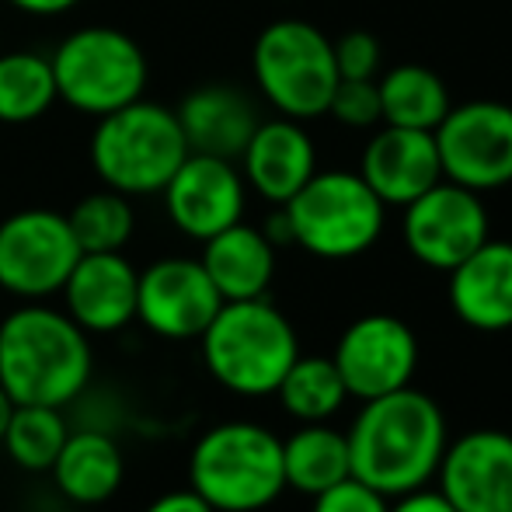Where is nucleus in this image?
I'll return each instance as SVG.
<instances>
[{
    "mask_svg": "<svg viewBox=\"0 0 512 512\" xmlns=\"http://www.w3.org/2000/svg\"><path fill=\"white\" fill-rule=\"evenodd\" d=\"M401 234H405L411 258L436 272L457 269L471 251H478L492 237L481 192H471L446 178L405 206Z\"/></svg>",
    "mask_w": 512,
    "mask_h": 512,
    "instance_id": "11",
    "label": "nucleus"
},
{
    "mask_svg": "<svg viewBox=\"0 0 512 512\" xmlns=\"http://www.w3.org/2000/svg\"><path fill=\"white\" fill-rule=\"evenodd\" d=\"M293 244L324 262L359 258L380 241L387 206L359 171H314L290 203H283Z\"/></svg>",
    "mask_w": 512,
    "mask_h": 512,
    "instance_id": "6",
    "label": "nucleus"
},
{
    "mask_svg": "<svg viewBox=\"0 0 512 512\" xmlns=\"http://www.w3.org/2000/svg\"><path fill=\"white\" fill-rule=\"evenodd\" d=\"M143 512H216V509L199 492H192V488H175V492L157 495Z\"/></svg>",
    "mask_w": 512,
    "mask_h": 512,
    "instance_id": "32",
    "label": "nucleus"
},
{
    "mask_svg": "<svg viewBox=\"0 0 512 512\" xmlns=\"http://www.w3.org/2000/svg\"><path fill=\"white\" fill-rule=\"evenodd\" d=\"M178 126L189 143V154H213L234 157L244 154L258 119L255 105L230 84H206L196 88L182 105H178Z\"/></svg>",
    "mask_w": 512,
    "mask_h": 512,
    "instance_id": "20",
    "label": "nucleus"
},
{
    "mask_svg": "<svg viewBox=\"0 0 512 512\" xmlns=\"http://www.w3.org/2000/svg\"><path fill=\"white\" fill-rule=\"evenodd\" d=\"M338 126L349 129H373L380 126V91L377 81H338L335 95L328 102V112Z\"/></svg>",
    "mask_w": 512,
    "mask_h": 512,
    "instance_id": "29",
    "label": "nucleus"
},
{
    "mask_svg": "<svg viewBox=\"0 0 512 512\" xmlns=\"http://www.w3.org/2000/svg\"><path fill=\"white\" fill-rule=\"evenodd\" d=\"M136 283L140 272L122 251H81L60 290L63 310L88 335H115L136 321Z\"/></svg>",
    "mask_w": 512,
    "mask_h": 512,
    "instance_id": "16",
    "label": "nucleus"
},
{
    "mask_svg": "<svg viewBox=\"0 0 512 512\" xmlns=\"http://www.w3.org/2000/svg\"><path fill=\"white\" fill-rule=\"evenodd\" d=\"M7 4L25 14H35V18H53V14H63V11H70V7H77L81 0H7Z\"/></svg>",
    "mask_w": 512,
    "mask_h": 512,
    "instance_id": "34",
    "label": "nucleus"
},
{
    "mask_svg": "<svg viewBox=\"0 0 512 512\" xmlns=\"http://www.w3.org/2000/svg\"><path fill=\"white\" fill-rule=\"evenodd\" d=\"M359 175L384 206L405 209L411 199L443 182L436 136L429 129H405L384 122V129H377L366 143Z\"/></svg>",
    "mask_w": 512,
    "mask_h": 512,
    "instance_id": "17",
    "label": "nucleus"
},
{
    "mask_svg": "<svg viewBox=\"0 0 512 512\" xmlns=\"http://www.w3.org/2000/svg\"><path fill=\"white\" fill-rule=\"evenodd\" d=\"M209 377L230 394L265 398L300 356V338L290 317L265 297L223 300L216 317L199 335Z\"/></svg>",
    "mask_w": 512,
    "mask_h": 512,
    "instance_id": "3",
    "label": "nucleus"
},
{
    "mask_svg": "<svg viewBox=\"0 0 512 512\" xmlns=\"http://www.w3.org/2000/svg\"><path fill=\"white\" fill-rule=\"evenodd\" d=\"M436 481L457 512H512V432L474 429L446 443Z\"/></svg>",
    "mask_w": 512,
    "mask_h": 512,
    "instance_id": "15",
    "label": "nucleus"
},
{
    "mask_svg": "<svg viewBox=\"0 0 512 512\" xmlns=\"http://www.w3.org/2000/svg\"><path fill=\"white\" fill-rule=\"evenodd\" d=\"M380 91V119L387 126L405 129H436L443 115L450 112V91L436 70L422 63H401L377 77Z\"/></svg>",
    "mask_w": 512,
    "mask_h": 512,
    "instance_id": "24",
    "label": "nucleus"
},
{
    "mask_svg": "<svg viewBox=\"0 0 512 512\" xmlns=\"http://www.w3.org/2000/svg\"><path fill=\"white\" fill-rule=\"evenodd\" d=\"M168 216L185 237L209 241L244 216V175L234 161L213 154H189L161 189Z\"/></svg>",
    "mask_w": 512,
    "mask_h": 512,
    "instance_id": "14",
    "label": "nucleus"
},
{
    "mask_svg": "<svg viewBox=\"0 0 512 512\" xmlns=\"http://www.w3.org/2000/svg\"><path fill=\"white\" fill-rule=\"evenodd\" d=\"M241 168L244 185H251L272 206H283L317 171L314 140H310L304 122L286 119V115L258 122L241 154Z\"/></svg>",
    "mask_w": 512,
    "mask_h": 512,
    "instance_id": "18",
    "label": "nucleus"
},
{
    "mask_svg": "<svg viewBox=\"0 0 512 512\" xmlns=\"http://www.w3.org/2000/svg\"><path fill=\"white\" fill-rule=\"evenodd\" d=\"M220 307L223 297L199 258H161L136 283V321L168 342L199 338Z\"/></svg>",
    "mask_w": 512,
    "mask_h": 512,
    "instance_id": "13",
    "label": "nucleus"
},
{
    "mask_svg": "<svg viewBox=\"0 0 512 512\" xmlns=\"http://www.w3.org/2000/svg\"><path fill=\"white\" fill-rule=\"evenodd\" d=\"M345 439L352 478L377 488L387 499H398L436 478L450 432L443 408L408 384L384 398L363 401Z\"/></svg>",
    "mask_w": 512,
    "mask_h": 512,
    "instance_id": "1",
    "label": "nucleus"
},
{
    "mask_svg": "<svg viewBox=\"0 0 512 512\" xmlns=\"http://www.w3.org/2000/svg\"><path fill=\"white\" fill-rule=\"evenodd\" d=\"M56 488L67 502L74 506H102L122 488L126 478V457L122 446L108 429L95 425H81L70 429L67 443H63L56 464L49 467Z\"/></svg>",
    "mask_w": 512,
    "mask_h": 512,
    "instance_id": "22",
    "label": "nucleus"
},
{
    "mask_svg": "<svg viewBox=\"0 0 512 512\" xmlns=\"http://www.w3.org/2000/svg\"><path fill=\"white\" fill-rule=\"evenodd\" d=\"M331 363L338 366L349 398L373 401L411 384L418 370V338L394 314L356 317L342 331Z\"/></svg>",
    "mask_w": 512,
    "mask_h": 512,
    "instance_id": "12",
    "label": "nucleus"
},
{
    "mask_svg": "<svg viewBox=\"0 0 512 512\" xmlns=\"http://www.w3.org/2000/svg\"><path fill=\"white\" fill-rule=\"evenodd\" d=\"M199 262L223 300H255L269 293L276 276V244L262 234V227L237 220L234 227L203 241Z\"/></svg>",
    "mask_w": 512,
    "mask_h": 512,
    "instance_id": "21",
    "label": "nucleus"
},
{
    "mask_svg": "<svg viewBox=\"0 0 512 512\" xmlns=\"http://www.w3.org/2000/svg\"><path fill=\"white\" fill-rule=\"evenodd\" d=\"M279 405L297 422H328L349 401L338 366L324 356H297L276 387Z\"/></svg>",
    "mask_w": 512,
    "mask_h": 512,
    "instance_id": "25",
    "label": "nucleus"
},
{
    "mask_svg": "<svg viewBox=\"0 0 512 512\" xmlns=\"http://www.w3.org/2000/svg\"><path fill=\"white\" fill-rule=\"evenodd\" d=\"M70 436V422L60 408L46 405H14L0 446L7 450L14 467L28 474H49L63 443Z\"/></svg>",
    "mask_w": 512,
    "mask_h": 512,
    "instance_id": "27",
    "label": "nucleus"
},
{
    "mask_svg": "<svg viewBox=\"0 0 512 512\" xmlns=\"http://www.w3.org/2000/svg\"><path fill=\"white\" fill-rule=\"evenodd\" d=\"M81 258L67 216L56 209H21L0 223V290L21 300H46L63 290Z\"/></svg>",
    "mask_w": 512,
    "mask_h": 512,
    "instance_id": "9",
    "label": "nucleus"
},
{
    "mask_svg": "<svg viewBox=\"0 0 512 512\" xmlns=\"http://www.w3.org/2000/svg\"><path fill=\"white\" fill-rule=\"evenodd\" d=\"M310 512H391V499L349 474L345 481L314 495V509Z\"/></svg>",
    "mask_w": 512,
    "mask_h": 512,
    "instance_id": "31",
    "label": "nucleus"
},
{
    "mask_svg": "<svg viewBox=\"0 0 512 512\" xmlns=\"http://www.w3.org/2000/svg\"><path fill=\"white\" fill-rule=\"evenodd\" d=\"M11 408L14 401L4 394V387H0V439H4V429H7V418H11Z\"/></svg>",
    "mask_w": 512,
    "mask_h": 512,
    "instance_id": "35",
    "label": "nucleus"
},
{
    "mask_svg": "<svg viewBox=\"0 0 512 512\" xmlns=\"http://www.w3.org/2000/svg\"><path fill=\"white\" fill-rule=\"evenodd\" d=\"M91 370V335L67 310L28 300L0 321V387L14 405H74L88 391Z\"/></svg>",
    "mask_w": 512,
    "mask_h": 512,
    "instance_id": "2",
    "label": "nucleus"
},
{
    "mask_svg": "<svg viewBox=\"0 0 512 512\" xmlns=\"http://www.w3.org/2000/svg\"><path fill=\"white\" fill-rule=\"evenodd\" d=\"M391 512H457V509L443 499V492H439V488L432 492V488L425 485V488H418V492L398 495Z\"/></svg>",
    "mask_w": 512,
    "mask_h": 512,
    "instance_id": "33",
    "label": "nucleus"
},
{
    "mask_svg": "<svg viewBox=\"0 0 512 512\" xmlns=\"http://www.w3.org/2000/svg\"><path fill=\"white\" fill-rule=\"evenodd\" d=\"M283 474L286 488L300 495H321L352 474L349 439L328 422H304L290 439H283Z\"/></svg>",
    "mask_w": 512,
    "mask_h": 512,
    "instance_id": "23",
    "label": "nucleus"
},
{
    "mask_svg": "<svg viewBox=\"0 0 512 512\" xmlns=\"http://www.w3.org/2000/svg\"><path fill=\"white\" fill-rule=\"evenodd\" d=\"M255 84L286 119H317L328 112L338 88L335 46L304 18H279L265 25L251 49Z\"/></svg>",
    "mask_w": 512,
    "mask_h": 512,
    "instance_id": "7",
    "label": "nucleus"
},
{
    "mask_svg": "<svg viewBox=\"0 0 512 512\" xmlns=\"http://www.w3.org/2000/svg\"><path fill=\"white\" fill-rule=\"evenodd\" d=\"M67 223L74 230L81 251H122L133 237L136 216L129 206V196L115 189L91 192L67 213Z\"/></svg>",
    "mask_w": 512,
    "mask_h": 512,
    "instance_id": "28",
    "label": "nucleus"
},
{
    "mask_svg": "<svg viewBox=\"0 0 512 512\" xmlns=\"http://www.w3.org/2000/svg\"><path fill=\"white\" fill-rule=\"evenodd\" d=\"M56 77V98L84 115H108L143 98L147 56L140 42L122 28L91 25L70 32L49 56Z\"/></svg>",
    "mask_w": 512,
    "mask_h": 512,
    "instance_id": "8",
    "label": "nucleus"
},
{
    "mask_svg": "<svg viewBox=\"0 0 512 512\" xmlns=\"http://www.w3.org/2000/svg\"><path fill=\"white\" fill-rule=\"evenodd\" d=\"M56 102L53 63L42 53H4L0 56V122L25 126L35 122Z\"/></svg>",
    "mask_w": 512,
    "mask_h": 512,
    "instance_id": "26",
    "label": "nucleus"
},
{
    "mask_svg": "<svg viewBox=\"0 0 512 512\" xmlns=\"http://www.w3.org/2000/svg\"><path fill=\"white\" fill-rule=\"evenodd\" d=\"M189 488L216 512H262L286 492L283 439L258 422H220L189 453Z\"/></svg>",
    "mask_w": 512,
    "mask_h": 512,
    "instance_id": "4",
    "label": "nucleus"
},
{
    "mask_svg": "<svg viewBox=\"0 0 512 512\" xmlns=\"http://www.w3.org/2000/svg\"><path fill=\"white\" fill-rule=\"evenodd\" d=\"M450 307L474 331L512 328V241L488 237L478 251L450 269Z\"/></svg>",
    "mask_w": 512,
    "mask_h": 512,
    "instance_id": "19",
    "label": "nucleus"
},
{
    "mask_svg": "<svg viewBox=\"0 0 512 512\" xmlns=\"http://www.w3.org/2000/svg\"><path fill=\"white\" fill-rule=\"evenodd\" d=\"M432 136L446 182H457L471 192H495L512 185V105H450Z\"/></svg>",
    "mask_w": 512,
    "mask_h": 512,
    "instance_id": "10",
    "label": "nucleus"
},
{
    "mask_svg": "<svg viewBox=\"0 0 512 512\" xmlns=\"http://www.w3.org/2000/svg\"><path fill=\"white\" fill-rule=\"evenodd\" d=\"M185 157L189 143L178 115L143 98L102 115L91 136V164L98 178L122 196L161 192Z\"/></svg>",
    "mask_w": 512,
    "mask_h": 512,
    "instance_id": "5",
    "label": "nucleus"
},
{
    "mask_svg": "<svg viewBox=\"0 0 512 512\" xmlns=\"http://www.w3.org/2000/svg\"><path fill=\"white\" fill-rule=\"evenodd\" d=\"M331 46H335V67L342 81H377L380 60H384L377 35L366 32V28H356V32H345Z\"/></svg>",
    "mask_w": 512,
    "mask_h": 512,
    "instance_id": "30",
    "label": "nucleus"
}]
</instances>
